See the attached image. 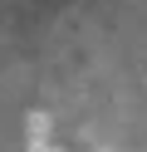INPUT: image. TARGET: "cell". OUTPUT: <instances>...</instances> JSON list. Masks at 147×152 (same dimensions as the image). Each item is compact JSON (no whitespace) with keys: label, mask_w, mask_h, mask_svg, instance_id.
I'll list each match as a JSON object with an SVG mask.
<instances>
[{"label":"cell","mask_w":147,"mask_h":152,"mask_svg":"<svg viewBox=\"0 0 147 152\" xmlns=\"http://www.w3.org/2000/svg\"><path fill=\"white\" fill-rule=\"evenodd\" d=\"M25 128H29V147H44V142H49V132H54V118H49L44 108H34V113L25 118Z\"/></svg>","instance_id":"6da1fadb"},{"label":"cell","mask_w":147,"mask_h":152,"mask_svg":"<svg viewBox=\"0 0 147 152\" xmlns=\"http://www.w3.org/2000/svg\"><path fill=\"white\" fill-rule=\"evenodd\" d=\"M29 152H59V147H49V142H44V147H29Z\"/></svg>","instance_id":"7a4b0ae2"}]
</instances>
